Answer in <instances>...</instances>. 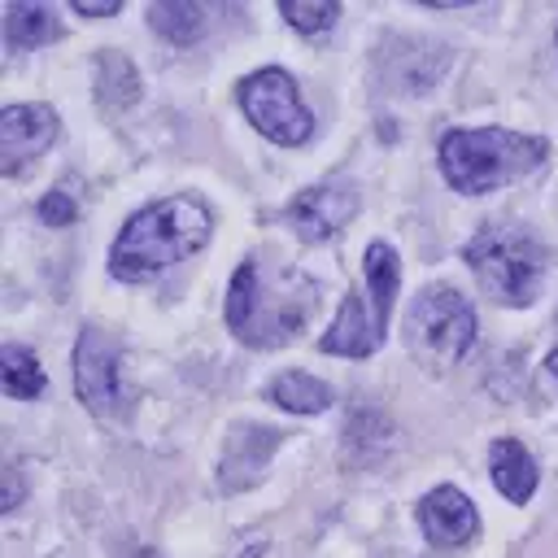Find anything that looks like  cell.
I'll return each instance as SVG.
<instances>
[{
	"mask_svg": "<svg viewBox=\"0 0 558 558\" xmlns=\"http://www.w3.org/2000/svg\"><path fill=\"white\" fill-rule=\"evenodd\" d=\"M214 218L196 196H166L144 205L126 218V227L113 240L109 275L113 279H144L153 270H166L174 262H187L209 244Z\"/></svg>",
	"mask_w": 558,
	"mask_h": 558,
	"instance_id": "obj_1",
	"label": "cell"
},
{
	"mask_svg": "<svg viewBox=\"0 0 558 558\" xmlns=\"http://www.w3.org/2000/svg\"><path fill=\"white\" fill-rule=\"evenodd\" d=\"M545 157H549V140L501 131V126H480V131L458 126V131L440 135L445 183L462 196H484L493 187H506V183L532 174Z\"/></svg>",
	"mask_w": 558,
	"mask_h": 558,
	"instance_id": "obj_2",
	"label": "cell"
},
{
	"mask_svg": "<svg viewBox=\"0 0 558 558\" xmlns=\"http://www.w3.org/2000/svg\"><path fill=\"white\" fill-rule=\"evenodd\" d=\"M466 266L475 270L480 288L497 305L523 310V305H532L541 296L549 253H545V244H541L536 231L514 227V222H493V227H484V231L471 235Z\"/></svg>",
	"mask_w": 558,
	"mask_h": 558,
	"instance_id": "obj_3",
	"label": "cell"
},
{
	"mask_svg": "<svg viewBox=\"0 0 558 558\" xmlns=\"http://www.w3.org/2000/svg\"><path fill=\"white\" fill-rule=\"evenodd\" d=\"M362 266H366V296L349 292L340 301L336 323L318 340L323 353H336V357H371L384 344V336H388V314H392V301H397V288H401L397 248L384 244V240H371Z\"/></svg>",
	"mask_w": 558,
	"mask_h": 558,
	"instance_id": "obj_4",
	"label": "cell"
},
{
	"mask_svg": "<svg viewBox=\"0 0 558 558\" xmlns=\"http://www.w3.org/2000/svg\"><path fill=\"white\" fill-rule=\"evenodd\" d=\"M310 301H318V296H301V301L270 296L257 257H244L231 275V288H227V327L248 349H275L301 331Z\"/></svg>",
	"mask_w": 558,
	"mask_h": 558,
	"instance_id": "obj_5",
	"label": "cell"
},
{
	"mask_svg": "<svg viewBox=\"0 0 558 558\" xmlns=\"http://www.w3.org/2000/svg\"><path fill=\"white\" fill-rule=\"evenodd\" d=\"M405 340L410 353L432 366V371H449L453 362H462V353L475 340V310L471 301L449 288V283H432L414 296L410 318H405Z\"/></svg>",
	"mask_w": 558,
	"mask_h": 558,
	"instance_id": "obj_6",
	"label": "cell"
},
{
	"mask_svg": "<svg viewBox=\"0 0 558 558\" xmlns=\"http://www.w3.org/2000/svg\"><path fill=\"white\" fill-rule=\"evenodd\" d=\"M240 105L248 122L275 144H305L314 135V113L301 105L296 83L279 65H262L240 83Z\"/></svg>",
	"mask_w": 558,
	"mask_h": 558,
	"instance_id": "obj_7",
	"label": "cell"
},
{
	"mask_svg": "<svg viewBox=\"0 0 558 558\" xmlns=\"http://www.w3.org/2000/svg\"><path fill=\"white\" fill-rule=\"evenodd\" d=\"M74 388H78V401L92 414H100V418H122L126 414V397H122V384H118V344L96 327H83V336H78Z\"/></svg>",
	"mask_w": 558,
	"mask_h": 558,
	"instance_id": "obj_8",
	"label": "cell"
},
{
	"mask_svg": "<svg viewBox=\"0 0 558 558\" xmlns=\"http://www.w3.org/2000/svg\"><path fill=\"white\" fill-rule=\"evenodd\" d=\"M57 140V113L48 105H4L0 109V174H17Z\"/></svg>",
	"mask_w": 558,
	"mask_h": 558,
	"instance_id": "obj_9",
	"label": "cell"
},
{
	"mask_svg": "<svg viewBox=\"0 0 558 558\" xmlns=\"http://www.w3.org/2000/svg\"><path fill=\"white\" fill-rule=\"evenodd\" d=\"M283 214L301 240L318 244V240H331L357 214V192L349 183H318V187H305L301 196H292Z\"/></svg>",
	"mask_w": 558,
	"mask_h": 558,
	"instance_id": "obj_10",
	"label": "cell"
},
{
	"mask_svg": "<svg viewBox=\"0 0 558 558\" xmlns=\"http://www.w3.org/2000/svg\"><path fill=\"white\" fill-rule=\"evenodd\" d=\"M418 523H423V536H427L432 545H462V541L475 536L480 514H475V506H471V497H466L462 488L436 484V488L418 501Z\"/></svg>",
	"mask_w": 558,
	"mask_h": 558,
	"instance_id": "obj_11",
	"label": "cell"
},
{
	"mask_svg": "<svg viewBox=\"0 0 558 558\" xmlns=\"http://www.w3.org/2000/svg\"><path fill=\"white\" fill-rule=\"evenodd\" d=\"M488 475H493V484L501 488V497L514 501V506H523V501L536 493V462H532V453H527L519 440H510V436H501V440L488 445Z\"/></svg>",
	"mask_w": 558,
	"mask_h": 558,
	"instance_id": "obj_12",
	"label": "cell"
},
{
	"mask_svg": "<svg viewBox=\"0 0 558 558\" xmlns=\"http://www.w3.org/2000/svg\"><path fill=\"white\" fill-rule=\"evenodd\" d=\"M266 401H275L288 414H318L331 405V384H323L318 375H305V371H283L266 384Z\"/></svg>",
	"mask_w": 558,
	"mask_h": 558,
	"instance_id": "obj_13",
	"label": "cell"
},
{
	"mask_svg": "<svg viewBox=\"0 0 558 558\" xmlns=\"http://www.w3.org/2000/svg\"><path fill=\"white\" fill-rule=\"evenodd\" d=\"M4 35H9L13 48H44V44L61 39V22H57V13L48 4L17 0V4L4 9Z\"/></svg>",
	"mask_w": 558,
	"mask_h": 558,
	"instance_id": "obj_14",
	"label": "cell"
},
{
	"mask_svg": "<svg viewBox=\"0 0 558 558\" xmlns=\"http://www.w3.org/2000/svg\"><path fill=\"white\" fill-rule=\"evenodd\" d=\"M205 17H209V9L196 4V0H157L148 9L153 31L161 39H170V44H196L201 31H205Z\"/></svg>",
	"mask_w": 558,
	"mask_h": 558,
	"instance_id": "obj_15",
	"label": "cell"
},
{
	"mask_svg": "<svg viewBox=\"0 0 558 558\" xmlns=\"http://www.w3.org/2000/svg\"><path fill=\"white\" fill-rule=\"evenodd\" d=\"M0 371H4V392L9 397H22V401H31V397H39L44 392V366L35 362V353L31 349H22V344H4L0 349Z\"/></svg>",
	"mask_w": 558,
	"mask_h": 558,
	"instance_id": "obj_16",
	"label": "cell"
},
{
	"mask_svg": "<svg viewBox=\"0 0 558 558\" xmlns=\"http://www.w3.org/2000/svg\"><path fill=\"white\" fill-rule=\"evenodd\" d=\"M279 17H283L296 35H327L331 22L340 17V4H336V0H314V4L288 0V4H279Z\"/></svg>",
	"mask_w": 558,
	"mask_h": 558,
	"instance_id": "obj_17",
	"label": "cell"
},
{
	"mask_svg": "<svg viewBox=\"0 0 558 558\" xmlns=\"http://www.w3.org/2000/svg\"><path fill=\"white\" fill-rule=\"evenodd\" d=\"M39 218H44L48 227H65V222L78 218V205H74L65 192H48V196L39 201Z\"/></svg>",
	"mask_w": 558,
	"mask_h": 558,
	"instance_id": "obj_18",
	"label": "cell"
},
{
	"mask_svg": "<svg viewBox=\"0 0 558 558\" xmlns=\"http://www.w3.org/2000/svg\"><path fill=\"white\" fill-rule=\"evenodd\" d=\"M70 9L83 13V17H113V13L122 9V0H109V4H96V0H70Z\"/></svg>",
	"mask_w": 558,
	"mask_h": 558,
	"instance_id": "obj_19",
	"label": "cell"
},
{
	"mask_svg": "<svg viewBox=\"0 0 558 558\" xmlns=\"http://www.w3.org/2000/svg\"><path fill=\"white\" fill-rule=\"evenodd\" d=\"M17 501H22V480H17V471L9 466V471H4V501H0V510L9 514Z\"/></svg>",
	"mask_w": 558,
	"mask_h": 558,
	"instance_id": "obj_20",
	"label": "cell"
},
{
	"mask_svg": "<svg viewBox=\"0 0 558 558\" xmlns=\"http://www.w3.org/2000/svg\"><path fill=\"white\" fill-rule=\"evenodd\" d=\"M545 379H549V388H558V344H554V353L545 357Z\"/></svg>",
	"mask_w": 558,
	"mask_h": 558,
	"instance_id": "obj_21",
	"label": "cell"
},
{
	"mask_svg": "<svg viewBox=\"0 0 558 558\" xmlns=\"http://www.w3.org/2000/svg\"><path fill=\"white\" fill-rule=\"evenodd\" d=\"M126 558H157V554H148V549H135V554H126Z\"/></svg>",
	"mask_w": 558,
	"mask_h": 558,
	"instance_id": "obj_22",
	"label": "cell"
},
{
	"mask_svg": "<svg viewBox=\"0 0 558 558\" xmlns=\"http://www.w3.org/2000/svg\"><path fill=\"white\" fill-rule=\"evenodd\" d=\"M554 39H558V35H554Z\"/></svg>",
	"mask_w": 558,
	"mask_h": 558,
	"instance_id": "obj_23",
	"label": "cell"
}]
</instances>
